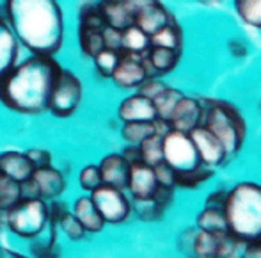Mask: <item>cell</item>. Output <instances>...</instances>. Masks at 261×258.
Masks as SVG:
<instances>
[{"label": "cell", "instance_id": "obj_40", "mask_svg": "<svg viewBox=\"0 0 261 258\" xmlns=\"http://www.w3.org/2000/svg\"><path fill=\"white\" fill-rule=\"evenodd\" d=\"M245 256L251 258H261V237L249 241V246L245 248Z\"/></svg>", "mask_w": 261, "mask_h": 258}, {"label": "cell", "instance_id": "obj_28", "mask_svg": "<svg viewBox=\"0 0 261 258\" xmlns=\"http://www.w3.org/2000/svg\"><path fill=\"white\" fill-rule=\"evenodd\" d=\"M139 153H141V160L146 162L149 166H156L158 162L164 160L162 155V134H151L149 137H146L141 145H137Z\"/></svg>", "mask_w": 261, "mask_h": 258}, {"label": "cell", "instance_id": "obj_10", "mask_svg": "<svg viewBox=\"0 0 261 258\" xmlns=\"http://www.w3.org/2000/svg\"><path fill=\"white\" fill-rule=\"evenodd\" d=\"M158 182L153 166L142 160L132 162L130 176H128V189H130L134 200H148L155 193Z\"/></svg>", "mask_w": 261, "mask_h": 258}, {"label": "cell", "instance_id": "obj_37", "mask_svg": "<svg viewBox=\"0 0 261 258\" xmlns=\"http://www.w3.org/2000/svg\"><path fill=\"white\" fill-rule=\"evenodd\" d=\"M139 87H141V91H139V93L144 95V97L149 98V100H153V98H155L156 95H160L162 91L165 89L164 84H162L160 80H155L153 77H146V79L142 80V84Z\"/></svg>", "mask_w": 261, "mask_h": 258}, {"label": "cell", "instance_id": "obj_6", "mask_svg": "<svg viewBox=\"0 0 261 258\" xmlns=\"http://www.w3.org/2000/svg\"><path fill=\"white\" fill-rule=\"evenodd\" d=\"M162 155L164 162L174 171H187L201 164L192 139L187 132L171 128L162 135Z\"/></svg>", "mask_w": 261, "mask_h": 258}, {"label": "cell", "instance_id": "obj_38", "mask_svg": "<svg viewBox=\"0 0 261 258\" xmlns=\"http://www.w3.org/2000/svg\"><path fill=\"white\" fill-rule=\"evenodd\" d=\"M29 157V160L32 162V166L36 168H43V166H50V162H52V157H50L48 152H45V150H29L27 153H25Z\"/></svg>", "mask_w": 261, "mask_h": 258}, {"label": "cell", "instance_id": "obj_31", "mask_svg": "<svg viewBox=\"0 0 261 258\" xmlns=\"http://www.w3.org/2000/svg\"><path fill=\"white\" fill-rule=\"evenodd\" d=\"M234 7L245 24L261 29V0H234Z\"/></svg>", "mask_w": 261, "mask_h": 258}, {"label": "cell", "instance_id": "obj_41", "mask_svg": "<svg viewBox=\"0 0 261 258\" xmlns=\"http://www.w3.org/2000/svg\"><path fill=\"white\" fill-rule=\"evenodd\" d=\"M229 50H231V54H233L234 57H244L245 52H247V49L242 45L240 39H233V41L229 43Z\"/></svg>", "mask_w": 261, "mask_h": 258}, {"label": "cell", "instance_id": "obj_32", "mask_svg": "<svg viewBox=\"0 0 261 258\" xmlns=\"http://www.w3.org/2000/svg\"><path fill=\"white\" fill-rule=\"evenodd\" d=\"M219 235L210 233V231L201 230L194 237L192 251H196L197 256H217V248H219Z\"/></svg>", "mask_w": 261, "mask_h": 258}, {"label": "cell", "instance_id": "obj_27", "mask_svg": "<svg viewBox=\"0 0 261 258\" xmlns=\"http://www.w3.org/2000/svg\"><path fill=\"white\" fill-rule=\"evenodd\" d=\"M149 45L178 50L179 45H181V34H179V29H178V25L174 24V20H171L167 25H164L160 31L151 34Z\"/></svg>", "mask_w": 261, "mask_h": 258}, {"label": "cell", "instance_id": "obj_21", "mask_svg": "<svg viewBox=\"0 0 261 258\" xmlns=\"http://www.w3.org/2000/svg\"><path fill=\"white\" fill-rule=\"evenodd\" d=\"M73 216L80 221L84 230L91 231V233L101 231V228L105 224L103 217L100 216V212H98V208L94 206L91 198H79L75 201V206H73Z\"/></svg>", "mask_w": 261, "mask_h": 258}, {"label": "cell", "instance_id": "obj_22", "mask_svg": "<svg viewBox=\"0 0 261 258\" xmlns=\"http://www.w3.org/2000/svg\"><path fill=\"white\" fill-rule=\"evenodd\" d=\"M121 49L130 52V54H139L149 49V36L137 25H128L121 31Z\"/></svg>", "mask_w": 261, "mask_h": 258}, {"label": "cell", "instance_id": "obj_3", "mask_svg": "<svg viewBox=\"0 0 261 258\" xmlns=\"http://www.w3.org/2000/svg\"><path fill=\"white\" fill-rule=\"evenodd\" d=\"M227 230L240 242L261 237V185L245 182L227 193L226 205Z\"/></svg>", "mask_w": 261, "mask_h": 258}, {"label": "cell", "instance_id": "obj_36", "mask_svg": "<svg viewBox=\"0 0 261 258\" xmlns=\"http://www.w3.org/2000/svg\"><path fill=\"white\" fill-rule=\"evenodd\" d=\"M135 208H137L139 216H141L142 219H148V221L156 219V217L164 212V208H162L153 198H148V200H135Z\"/></svg>", "mask_w": 261, "mask_h": 258}, {"label": "cell", "instance_id": "obj_5", "mask_svg": "<svg viewBox=\"0 0 261 258\" xmlns=\"http://www.w3.org/2000/svg\"><path fill=\"white\" fill-rule=\"evenodd\" d=\"M50 208L41 198L21 200L16 206L7 212L9 228L23 239H34L48 226Z\"/></svg>", "mask_w": 261, "mask_h": 258}, {"label": "cell", "instance_id": "obj_2", "mask_svg": "<svg viewBox=\"0 0 261 258\" xmlns=\"http://www.w3.org/2000/svg\"><path fill=\"white\" fill-rule=\"evenodd\" d=\"M61 69L52 55L34 54L0 80V102L14 112H45Z\"/></svg>", "mask_w": 261, "mask_h": 258}, {"label": "cell", "instance_id": "obj_29", "mask_svg": "<svg viewBox=\"0 0 261 258\" xmlns=\"http://www.w3.org/2000/svg\"><path fill=\"white\" fill-rule=\"evenodd\" d=\"M181 97L183 95L179 93V91L171 89V87H165L160 95H156V97L151 100L153 105H155V110H156V118L167 121L169 116H171V112L174 110L176 103L179 102V98Z\"/></svg>", "mask_w": 261, "mask_h": 258}, {"label": "cell", "instance_id": "obj_13", "mask_svg": "<svg viewBox=\"0 0 261 258\" xmlns=\"http://www.w3.org/2000/svg\"><path fill=\"white\" fill-rule=\"evenodd\" d=\"M101 175V182L107 185L117 187L123 191L128 187V176H130V162L123 155H107L98 166Z\"/></svg>", "mask_w": 261, "mask_h": 258}, {"label": "cell", "instance_id": "obj_33", "mask_svg": "<svg viewBox=\"0 0 261 258\" xmlns=\"http://www.w3.org/2000/svg\"><path fill=\"white\" fill-rule=\"evenodd\" d=\"M57 223H59V226H61V230L64 231V233L68 235V239H71V241H82L84 235H86L84 226L80 224V221L76 219L73 214L64 212L57 219Z\"/></svg>", "mask_w": 261, "mask_h": 258}, {"label": "cell", "instance_id": "obj_8", "mask_svg": "<svg viewBox=\"0 0 261 258\" xmlns=\"http://www.w3.org/2000/svg\"><path fill=\"white\" fill-rule=\"evenodd\" d=\"M93 203L98 208L100 216L103 217L105 223L119 224L130 216V203L124 198L123 191L117 187L101 183L100 187L93 191Z\"/></svg>", "mask_w": 261, "mask_h": 258}, {"label": "cell", "instance_id": "obj_42", "mask_svg": "<svg viewBox=\"0 0 261 258\" xmlns=\"http://www.w3.org/2000/svg\"><path fill=\"white\" fill-rule=\"evenodd\" d=\"M201 2H206L208 4V2H215V0H201Z\"/></svg>", "mask_w": 261, "mask_h": 258}, {"label": "cell", "instance_id": "obj_24", "mask_svg": "<svg viewBox=\"0 0 261 258\" xmlns=\"http://www.w3.org/2000/svg\"><path fill=\"white\" fill-rule=\"evenodd\" d=\"M213 175V171L206 164H197L196 168L187 169V171H174V185L181 187H197L203 182H206L210 176Z\"/></svg>", "mask_w": 261, "mask_h": 258}, {"label": "cell", "instance_id": "obj_39", "mask_svg": "<svg viewBox=\"0 0 261 258\" xmlns=\"http://www.w3.org/2000/svg\"><path fill=\"white\" fill-rule=\"evenodd\" d=\"M226 198H227V193H224V191H217V193L210 194V198L206 200V206H213V208H222L224 210Z\"/></svg>", "mask_w": 261, "mask_h": 258}, {"label": "cell", "instance_id": "obj_14", "mask_svg": "<svg viewBox=\"0 0 261 258\" xmlns=\"http://www.w3.org/2000/svg\"><path fill=\"white\" fill-rule=\"evenodd\" d=\"M98 11H100L107 27L123 31L128 25L134 24L135 13L128 6L126 0H101L98 4Z\"/></svg>", "mask_w": 261, "mask_h": 258}, {"label": "cell", "instance_id": "obj_15", "mask_svg": "<svg viewBox=\"0 0 261 258\" xmlns=\"http://www.w3.org/2000/svg\"><path fill=\"white\" fill-rule=\"evenodd\" d=\"M34 180L36 187H38V193L41 200H55L62 194L66 183L64 176L54 169L52 166H43V168H36L34 173L31 176Z\"/></svg>", "mask_w": 261, "mask_h": 258}, {"label": "cell", "instance_id": "obj_20", "mask_svg": "<svg viewBox=\"0 0 261 258\" xmlns=\"http://www.w3.org/2000/svg\"><path fill=\"white\" fill-rule=\"evenodd\" d=\"M141 62L148 77H153L155 73H167L178 62V50L165 49V46H153L148 59H142Z\"/></svg>", "mask_w": 261, "mask_h": 258}, {"label": "cell", "instance_id": "obj_25", "mask_svg": "<svg viewBox=\"0 0 261 258\" xmlns=\"http://www.w3.org/2000/svg\"><path fill=\"white\" fill-rule=\"evenodd\" d=\"M21 201L20 183L0 175V212H9Z\"/></svg>", "mask_w": 261, "mask_h": 258}, {"label": "cell", "instance_id": "obj_7", "mask_svg": "<svg viewBox=\"0 0 261 258\" xmlns=\"http://www.w3.org/2000/svg\"><path fill=\"white\" fill-rule=\"evenodd\" d=\"M82 100V84L71 72L62 68L50 97L48 110L55 116H71Z\"/></svg>", "mask_w": 261, "mask_h": 258}, {"label": "cell", "instance_id": "obj_23", "mask_svg": "<svg viewBox=\"0 0 261 258\" xmlns=\"http://www.w3.org/2000/svg\"><path fill=\"white\" fill-rule=\"evenodd\" d=\"M197 224L201 230L210 231V233H224L227 230V221L226 214L222 208H213V206H206L197 217Z\"/></svg>", "mask_w": 261, "mask_h": 258}, {"label": "cell", "instance_id": "obj_35", "mask_svg": "<svg viewBox=\"0 0 261 258\" xmlns=\"http://www.w3.org/2000/svg\"><path fill=\"white\" fill-rule=\"evenodd\" d=\"M101 175L98 166H86L80 173V185L86 191H94L96 187L101 185Z\"/></svg>", "mask_w": 261, "mask_h": 258}, {"label": "cell", "instance_id": "obj_30", "mask_svg": "<svg viewBox=\"0 0 261 258\" xmlns=\"http://www.w3.org/2000/svg\"><path fill=\"white\" fill-rule=\"evenodd\" d=\"M80 46H82L84 54L94 57L98 52L105 49L103 31L89 29V27H80Z\"/></svg>", "mask_w": 261, "mask_h": 258}, {"label": "cell", "instance_id": "obj_34", "mask_svg": "<svg viewBox=\"0 0 261 258\" xmlns=\"http://www.w3.org/2000/svg\"><path fill=\"white\" fill-rule=\"evenodd\" d=\"M121 55L117 54V50H112V49H105L100 50L96 55H94V61H96V68L98 72L101 73V75L105 77H110L114 72V68H116L117 61H119Z\"/></svg>", "mask_w": 261, "mask_h": 258}, {"label": "cell", "instance_id": "obj_11", "mask_svg": "<svg viewBox=\"0 0 261 258\" xmlns=\"http://www.w3.org/2000/svg\"><path fill=\"white\" fill-rule=\"evenodd\" d=\"M112 80L117 84L119 87H137L142 84V80L148 77L142 62L135 57L134 54H128L119 57L116 68L112 72Z\"/></svg>", "mask_w": 261, "mask_h": 258}, {"label": "cell", "instance_id": "obj_12", "mask_svg": "<svg viewBox=\"0 0 261 258\" xmlns=\"http://www.w3.org/2000/svg\"><path fill=\"white\" fill-rule=\"evenodd\" d=\"M201 116H203V109L194 98H185L181 97L179 102L176 103L174 110L169 116L167 123L171 125V128L174 130H181L189 134L194 127L201 123Z\"/></svg>", "mask_w": 261, "mask_h": 258}, {"label": "cell", "instance_id": "obj_19", "mask_svg": "<svg viewBox=\"0 0 261 258\" xmlns=\"http://www.w3.org/2000/svg\"><path fill=\"white\" fill-rule=\"evenodd\" d=\"M171 14L160 6V4L153 2L149 6L142 7L135 13V18H134V25H137L141 31H144L148 36L155 34L156 31H160L164 25H167L171 21Z\"/></svg>", "mask_w": 261, "mask_h": 258}, {"label": "cell", "instance_id": "obj_26", "mask_svg": "<svg viewBox=\"0 0 261 258\" xmlns=\"http://www.w3.org/2000/svg\"><path fill=\"white\" fill-rule=\"evenodd\" d=\"M155 121H124L123 127V137L130 145H141L146 137L155 134Z\"/></svg>", "mask_w": 261, "mask_h": 258}, {"label": "cell", "instance_id": "obj_17", "mask_svg": "<svg viewBox=\"0 0 261 258\" xmlns=\"http://www.w3.org/2000/svg\"><path fill=\"white\" fill-rule=\"evenodd\" d=\"M18 59V39L6 18L0 14V80L13 69Z\"/></svg>", "mask_w": 261, "mask_h": 258}, {"label": "cell", "instance_id": "obj_16", "mask_svg": "<svg viewBox=\"0 0 261 258\" xmlns=\"http://www.w3.org/2000/svg\"><path fill=\"white\" fill-rule=\"evenodd\" d=\"M32 173H34V166L25 153L6 152L0 155V175L21 183L31 178Z\"/></svg>", "mask_w": 261, "mask_h": 258}, {"label": "cell", "instance_id": "obj_4", "mask_svg": "<svg viewBox=\"0 0 261 258\" xmlns=\"http://www.w3.org/2000/svg\"><path fill=\"white\" fill-rule=\"evenodd\" d=\"M201 121H203V127H206L220 141V145L226 150V155H233L240 148L245 128L240 114L233 107L226 103H215L210 107V110H203Z\"/></svg>", "mask_w": 261, "mask_h": 258}, {"label": "cell", "instance_id": "obj_18", "mask_svg": "<svg viewBox=\"0 0 261 258\" xmlns=\"http://www.w3.org/2000/svg\"><path fill=\"white\" fill-rule=\"evenodd\" d=\"M119 118L123 121H155L156 110L149 98L139 93L121 103Z\"/></svg>", "mask_w": 261, "mask_h": 258}, {"label": "cell", "instance_id": "obj_9", "mask_svg": "<svg viewBox=\"0 0 261 258\" xmlns=\"http://www.w3.org/2000/svg\"><path fill=\"white\" fill-rule=\"evenodd\" d=\"M190 139H192L196 152L199 155V160L206 166H217L227 157L224 146L220 145V141L208 130L203 125H197L189 132Z\"/></svg>", "mask_w": 261, "mask_h": 258}, {"label": "cell", "instance_id": "obj_1", "mask_svg": "<svg viewBox=\"0 0 261 258\" xmlns=\"http://www.w3.org/2000/svg\"><path fill=\"white\" fill-rule=\"evenodd\" d=\"M2 16L32 54L54 55L62 46L64 21L57 0H4Z\"/></svg>", "mask_w": 261, "mask_h": 258}]
</instances>
